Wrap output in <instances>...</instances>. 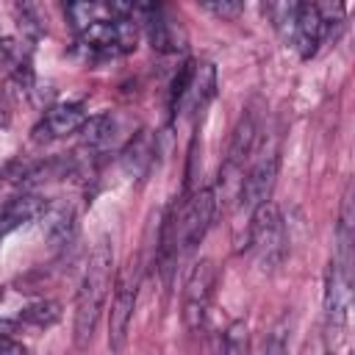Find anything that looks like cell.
<instances>
[{"instance_id":"cell-1","label":"cell","mask_w":355,"mask_h":355,"mask_svg":"<svg viewBox=\"0 0 355 355\" xmlns=\"http://www.w3.org/2000/svg\"><path fill=\"white\" fill-rule=\"evenodd\" d=\"M111 266H114V250L108 239H100L89 255V263L83 269L78 294H75V347L86 349L92 344V336L97 330L108 288H111Z\"/></svg>"},{"instance_id":"cell-2","label":"cell","mask_w":355,"mask_h":355,"mask_svg":"<svg viewBox=\"0 0 355 355\" xmlns=\"http://www.w3.org/2000/svg\"><path fill=\"white\" fill-rule=\"evenodd\" d=\"M250 244L261 261L263 269H277L286 261L288 252V236H286V222L280 208L269 200L252 211L250 219Z\"/></svg>"},{"instance_id":"cell-3","label":"cell","mask_w":355,"mask_h":355,"mask_svg":"<svg viewBox=\"0 0 355 355\" xmlns=\"http://www.w3.org/2000/svg\"><path fill=\"white\" fill-rule=\"evenodd\" d=\"M216 288V263L211 258H200L183 286V324L186 330H200L208 319V308H211V297Z\"/></svg>"},{"instance_id":"cell-4","label":"cell","mask_w":355,"mask_h":355,"mask_svg":"<svg viewBox=\"0 0 355 355\" xmlns=\"http://www.w3.org/2000/svg\"><path fill=\"white\" fill-rule=\"evenodd\" d=\"M349 300H352V266L333 258L324 280V327L333 336V347L344 336L349 319Z\"/></svg>"},{"instance_id":"cell-5","label":"cell","mask_w":355,"mask_h":355,"mask_svg":"<svg viewBox=\"0 0 355 355\" xmlns=\"http://www.w3.org/2000/svg\"><path fill=\"white\" fill-rule=\"evenodd\" d=\"M136 294H139V269L136 261H128L122 275L116 277V291L108 313V347L111 352H122L130 330V319L136 311Z\"/></svg>"},{"instance_id":"cell-6","label":"cell","mask_w":355,"mask_h":355,"mask_svg":"<svg viewBox=\"0 0 355 355\" xmlns=\"http://www.w3.org/2000/svg\"><path fill=\"white\" fill-rule=\"evenodd\" d=\"M216 214V194L214 189H200L191 194V200L183 205V211L175 216V233H178V247L191 250L205 230L211 227V219Z\"/></svg>"},{"instance_id":"cell-7","label":"cell","mask_w":355,"mask_h":355,"mask_svg":"<svg viewBox=\"0 0 355 355\" xmlns=\"http://www.w3.org/2000/svg\"><path fill=\"white\" fill-rule=\"evenodd\" d=\"M277 164H280L277 155H263V158L247 172V178L241 180V191H239L244 208L255 211L258 205L269 202L272 189H275V180H277Z\"/></svg>"},{"instance_id":"cell-8","label":"cell","mask_w":355,"mask_h":355,"mask_svg":"<svg viewBox=\"0 0 355 355\" xmlns=\"http://www.w3.org/2000/svg\"><path fill=\"white\" fill-rule=\"evenodd\" d=\"M324 36H327V28L316 11V3H300L297 19H294V33H291V42L300 50V58H311L319 50Z\"/></svg>"},{"instance_id":"cell-9","label":"cell","mask_w":355,"mask_h":355,"mask_svg":"<svg viewBox=\"0 0 355 355\" xmlns=\"http://www.w3.org/2000/svg\"><path fill=\"white\" fill-rule=\"evenodd\" d=\"M255 141H258V111L247 108L241 114V119L236 122V128H233V139H230L227 161H225V175L227 172H239L244 166V161L255 150Z\"/></svg>"},{"instance_id":"cell-10","label":"cell","mask_w":355,"mask_h":355,"mask_svg":"<svg viewBox=\"0 0 355 355\" xmlns=\"http://www.w3.org/2000/svg\"><path fill=\"white\" fill-rule=\"evenodd\" d=\"M139 17H141L144 31H147V39H150V44L155 50L172 53L178 47H183L178 42V25H175V19H169L161 6H139Z\"/></svg>"},{"instance_id":"cell-11","label":"cell","mask_w":355,"mask_h":355,"mask_svg":"<svg viewBox=\"0 0 355 355\" xmlns=\"http://www.w3.org/2000/svg\"><path fill=\"white\" fill-rule=\"evenodd\" d=\"M39 214H44V200L36 194H19L11 197L6 205H0V236L17 230L19 225L36 219Z\"/></svg>"},{"instance_id":"cell-12","label":"cell","mask_w":355,"mask_h":355,"mask_svg":"<svg viewBox=\"0 0 355 355\" xmlns=\"http://www.w3.org/2000/svg\"><path fill=\"white\" fill-rule=\"evenodd\" d=\"M86 119L89 116H86V108L80 103H61L44 114V122L39 130H47V136H67V133L80 130Z\"/></svg>"},{"instance_id":"cell-13","label":"cell","mask_w":355,"mask_h":355,"mask_svg":"<svg viewBox=\"0 0 355 355\" xmlns=\"http://www.w3.org/2000/svg\"><path fill=\"white\" fill-rule=\"evenodd\" d=\"M216 94V69L214 64L202 61V64H194V75H191V86L186 92V100L180 108H191L197 114H202V108L211 103V97Z\"/></svg>"},{"instance_id":"cell-14","label":"cell","mask_w":355,"mask_h":355,"mask_svg":"<svg viewBox=\"0 0 355 355\" xmlns=\"http://www.w3.org/2000/svg\"><path fill=\"white\" fill-rule=\"evenodd\" d=\"M44 236L53 247H64L75 236V208L72 205H53L44 208Z\"/></svg>"},{"instance_id":"cell-15","label":"cell","mask_w":355,"mask_h":355,"mask_svg":"<svg viewBox=\"0 0 355 355\" xmlns=\"http://www.w3.org/2000/svg\"><path fill=\"white\" fill-rule=\"evenodd\" d=\"M153 153H155V147H153V133H150V130H141V133L125 147V153H122V166H125V172L133 175V178L144 175L147 166L153 164Z\"/></svg>"},{"instance_id":"cell-16","label":"cell","mask_w":355,"mask_h":355,"mask_svg":"<svg viewBox=\"0 0 355 355\" xmlns=\"http://www.w3.org/2000/svg\"><path fill=\"white\" fill-rule=\"evenodd\" d=\"M114 130H116V122L111 114H97V116H89L80 128V139L86 147L92 150H100L105 147L111 139H114Z\"/></svg>"},{"instance_id":"cell-17","label":"cell","mask_w":355,"mask_h":355,"mask_svg":"<svg viewBox=\"0 0 355 355\" xmlns=\"http://www.w3.org/2000/svg\"><path fill=\"white\" fill-rule=\"evenodd\" d=\"M58 316H61L58 302H53V300H39V302L22 308L19 322H28V324H36V327H50L53 322H58Z\"/></svg>"},{"instance_id":"cell-18","label":"cell","mask_w":355,"mask_h":355,"mask_svg":"<svg viewBox=\"0 0 355 355\" xmlns=\"http://www.w3.org/2000/svg\"><path fill=\"white\" fill-rule=\"evenodd\" d=\"M222 355H250V330L247 324L239 319L225 330V344H222Z\"/></svg>"},{"instance_id":"cell-19","label":"cell","mask_w":355,"mask_h":355,"mask_svg":"<svg viewBox=\"0 0 355 355\" xmlns=\"http://www.w3.org/2000/svg\"><path fill=\"white\" fill-rule=\"evenodd\" d=\"M100 11H105V8L97 6V3H69L67 6V17H69V22H72V28L78 33L86 31L92 22H97V14Z\"/></svg>"},{"instance_id":"cell-20","label":"cell","mask_w":355,"mask_h":355,"mask_svg":"<svg viewBox=\"0 0 355 355\" xmlns=\"http://www.w3.org/2000/svg\"><path fill=\"white\" fill-rule=\"evenodd\" d=\"M191 75H194V61H186V64L178 69L175 80H172L169 103H172V111H175V114L180 111V105H183V100H186V92H189V86H191Z\"/></svg>"},{"instance_id":"cell-21","label":"cell","mask_w":355,"mask_h":355,"mask_svg":"<svg viewBox=\"0 0 355 355\" xmlns=\"http://www.w3.org/2000/svg\"><path fill=\"white\" fill-rule=\"evenodd\" d=\"M297 8H300V3H275V6H269V14H272V19H275V28H277L286 39H291V33H294Z\"/></svg>"},{"instance_id":"cell-22","label":"cell","mask_w":355,"mask_h":355,"mask_svg":"<svg viewBox=\"0 0 355 355\" xmlns=\"http://www.w3.org/2000/svg\"><path fill=\"white\" fill-rule=\"evenodd\" d=\"M17 14H19V28H22L25 33H31L33 39L42 36V31H44V19H42V14H39V6L22 3V6H17Z\"/></svg>"},{"instance_id":"cell-23","label":"cell","mask_w":355,"mask_h":355,"mask_svg":"<svg viewBox=\"0 0 355 355\" xmlns=\"http://www.w3.org/2000/svg\"><path fill=\"white\" fill-rule=\"evenodd\" d=\"M17 333V322L0 319V355H25V347L14 338Z\"/></svg>"},{"instance_id":"cell-24","label":"cell","mask_w":355,"mask_h":355,"mask_svg":"<svg viewBox=\"0 0 355 355\" xmlns=\"http://www.w3.org/2000/svg\"><path fill=\"white\" fill-rule=\"evenodd\" d=\"M202 8L208 14H214V17L233 19V17H239L244 11V3L241 0H208V3H202Z\"/></svg>"},{"instance_id":"cell-25","label":"cell","mask_w":355,"mask_h":355,"mask_svg":"<svg viewBox=\"0 0 355 355\" xmlns=\"http://www.w3.org/2000/svg\"><path fill=\"white\" fill-rule=\"evenodd\" d=\"M263 355H288V338H286V319L272 330Z\"/></svg>"}]
</instances>
